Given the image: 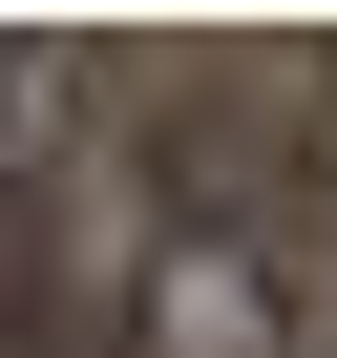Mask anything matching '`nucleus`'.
Returning a JSON list of instances; mask_svg holds the SVG:
<instances>
[{"mask_svg": "<svg viewBox=\"0 0 337 358\" xmlns=\"http://www.w3.org/2000/svg\"><path fill=\"white\" fill-rule=\"evenodd\" d=\"M64 127V43H0V148H43Z\"/></svg>", "mask_w": 337, "mask_h": 358, "instance_id": "nucleus-1", "label": "nucleus"}]
</instances>
